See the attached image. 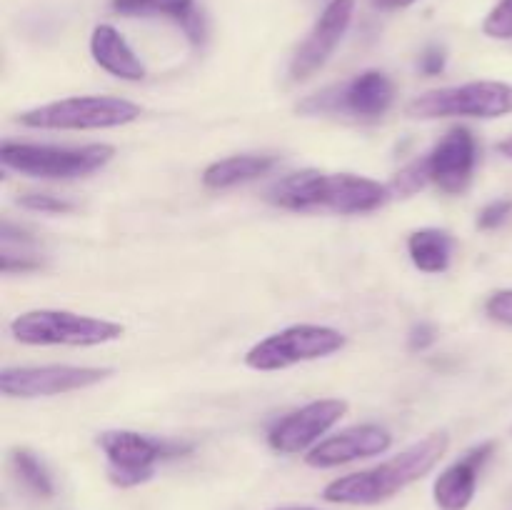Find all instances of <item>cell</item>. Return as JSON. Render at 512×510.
Masks as SVG:
<instances>
[{
	"label": "cell",
	"instance_id": "cell-10",
	"mask_svg": "<svg viewBox=\"0 0 512 510\" xmlns=\"http://www.w3.org/2000/svg\"><path fill=\"white\" fill-rule=\"evenodd\" d=\"M110 375H113L110 368H90V365H18V368H3L0 390L8 398H50V395L93 388Z\"/></svg>",
	"mask_w": 512,
	"mask_h": 510
},
{
	"label": "cell",
	"instance_id": "cell-23",
	"mask_svg": "<svg viewBox=\"0 0 512 510\" xmlns=\"http://www.w3.org/2000/svg\"><path fill=\"white\" fill-rule=\"evenodd\" d=\"M18 205L25 210H33V213H70L75 210V205L70 200L60 198L53 193H25L18 198Z\"/></svg>",
	"mask_w": 512,
	"mask_h": 510
},
{
	"label": "cell",
	"instance_id": "cell-26",
	"mask_svg": "<svg viewBox=\"0 0 512 510\" xmlns=\"http://www.w3.org/2000/svg\"><path fill=\"white\" fill-rule=\"evenodd\" d=\"M445 63H448V55H445L443 45H428L420 55V70L425 75H440L445 70Z\"/></svg>",
	"mask_w": 512,
	"mask_h": 510
},
{
	"label": "cell",
	"instance_id": "cell-27",
	"mask_svg": "<svg viewBox=\"0 0 512 510\" xmlns=\"http://www.w3.org/2000/svg\"><path fill=\"white\" fill-rule=\"evenodd\" d=\"M438 340V330L430 323H415L408 333V348L420 353V350H428L430 345Z\"/></svg>",
	"mask_w": 512,
	"mask_h": 510
},
{
	"label": "cell",
	"instance_id": "cell-15",
	"mask_svg": "<svg viewBox=\"0 0 512 510\" xmlns=\"http://www.w3.org/2000/svg\"><path fill=\"white\" fill-rule=\"evenodd\" d=\"M498 443L485 440L465 450L455 463H450L433 483V500L438 510H468L478 493V480L488 460L495 455Z\"/></svg>",
	"mask_w": 512,
	"mask_h": 510
},
{
	"label": "cell",
	"instance_id": "cell-14",
	"mask_svg": "<svg viewBox=\"0 0 512 510\" xmlns=\"http://www.w3.org/2000/svg\"><path fill=\"white\" fill-rule=\"evenodd\" d=\"M390 445H393V435L383 425H353V428H345L320 440L313 450L305 453V465L318 470L340 468V465L355 463V460L383 455L385 450H390Z\"/></svg>",
	"mask_w": 512,
	"mask_h": 510
},
{
	"label": "cell",
	"instance_id": "cell-28",
	"mask_svg": "<svg viewBox=\"0 0 512 510\" xmlns=\"http://www.w3.org/2000/svg\"><path fill=\"white\" fill-rule=\"evenodd\" d=\"M370 3L380 10H400V8H408V5L418 3V0H370Z\"/></svg>",
	"mask_w": 512,
	"mask_h": 510
},
{
	"label": "cell",
	"instance_id": "cell-2",
	"mask_svg": "<svg viewBox=\"0 0 512 510\" xmlns=\"http://www.w3.org/2000/svg\"><path fill=\"white\" fill-rule=\"evenodd\" d=\"M448 448L450 435L435 430L373 468L335 478L323 488V498L335 505H380L423 480L445 458Z\"/></svg>",
	"mask_w": 512,
	"mask_h": 510
},
{
	"label": "cell",
	"instance_id": "cell-5",
	"mask_svg": "<svg viewBox=\"0 0 512 510\" xmlns=\"http://www.w3.org/2000/svg\"><path fill=\"white\" fill-rule=\"evenodd\" d=\"M120 323L70 310L38 308L20 313L10 323V335L23 345H70V348H95L123 338Z\"/></svg>",
	"mask_w": 512,
	"mask_h": 510
},
{
	"label": "cell",
	"instance_id": "cell-12",
	"mask_svg": "<svg viewBox=\"0 0 512 510\" xmlns=\"http://www.w3.org/2000/svg\"><path fill=\"white\" fill-rule=\"evenodd\" d=\"M355 0H330L320 18L315 20L313 30L305 35L303 43L295 50L293 60H290V80H308L310 75L318 73L330 58H333L335 48L340 40L348 33L350 23H353Z\"/></svg>",
	"mask_w": 512,
	"mask_h": 510
},
{
	"label": "cell",
	"instance_id": "cell-21",
	"mask_svg": "<svg viewBox=\"0 0 512 510\" xmlns=\"http://www.w3.org/2000/svg\"><path fill=\"white\" fill-rule=\"evenodd\" d=\"M428 185V175H425L423 158L413 160V163L405 165L393 180H390V195H400V198H408V195H415L418 190H423Z\"/></svg>",
	"mask_w": 512,
	"mask_h": 510
},
{
	"label": "cell",
	"instance_id": "cell-11",
	"mask_svg": "<svg viewBox=\"0 0 512 510\" xmlns=\"http://www.w3.org/2000/svg\"><path fill=\"white\" fill-rule=\"evenodd\" d=\"M348 415V403L340 398H320L275 420L268 430V443L275 453L298 455L313 450L325 435Z\"/></svg>",
	"mask_w": 512,
	"mask_h": 510
},
{
	"label": "cell",
	"instance_id": "cell-17",
	"mask_svg": "<svg viewBox=\"0 0 512 510\" xmlns=\"http://www.w3.org/2000/svg\"><path fill=\"white\" fill-rule=\"evenodd\" d=\"M115 13L128 18H170L195 45L205 40V18L195 0H110Z\"/></svg>",
	"mask_w": 512,
	"mask_h": 510
},
{
	"label": "cell",
	"instance_id": "cell-16",
	"mask_svg": "<svg viewBox=\"0 0 512 510\" xmlns=\"http://www.w3.org/2000/svg\"><path fill=\"white\" fill-rule=\"evenodd\" d=\"M90 55H93L95 65L113 78L140 83L148 75L143 60L135 55L123 33L115 30L113 25H95L93 35H90Z\"/></svg>",
	"mask_w": 512,
	"mask_h": 510
},
{
	"label": "cell",
	"instance_id": "cell-25",
	"mask_svg": "<svg viewBox=\"0 0 512 510\" xmlns=\"http://www.w3.org/2000/svg\"><path fill=\"white\" fill-rule=\"evenodd\" d=\"M485 313H488V318L495 320V323L512 328V288L498 290V293L490 295V298L485 300Z\"/></svg>",
	"mask_w": 512,
	"mask_h": 510
},
{
	"label": "cell",
	"instance_id": "cell-18",
	"mask_svg": "<svg viewBox=\"0 0 512 510\" xmlns=\"http://www.w3.org/2000/svg\"><path fill=\"white\" fill-rule=\"evenodd\" d=\"M278 165L275 155H260V153H243V155H230V158H220L210 163L203 170V185L208 190H228L235 185L250 183Z\"/></svg>",
	"mask_w": 512,
	"mask_h": 510
},
{
	"label": "cell",
	"instance_id": "cell-6",
	"mask_svg": "<svg viewBox=\"0 0 512 510\" xmlns=\"http://www.w3.org/2000/svg\"><path fill=\"white\" fill-rule=\"evenodd\" d=\"M405 113L413 120L505 118L512 115V85L500 80H473V83L428 90L410 100Z\"/></svg>",
	"mask_w": 512,
	"mask_h": 510
},
{
	"label": "cell",
	"instance_id": "cell-1",
	"mask_svg": "<svg viewBox=\"0 0 512 510\" xmlns=\"http://www.w3.org/2000/svg\"><path fill=\"white\" fill-rule=\"evenodd\" d=\"M390 198L388 185L353 173H320L300 170L275 180L265 193V200L275 208L293 213L365 215L383 208Z\"/></svg>",
	"mask_w": 512,
	"mask_h": 510
},
{
	"label": "cell",
	"instance_id": "cell-29",
	"mask_svg": "<svg viewBox=\"0 0 512 510\" xmlns=\"http://www.w3.org/2000/svg\"><path fill=\"white\" fill-rule=\"evenodd\" d=\"M498 153L503 155V158H508V160H512V138H508V140H503V143H498Z\"/></svg>",
	"mask_w": 512,
	"mask_h": 510
},
{
	"label": "cell",
	"instance_id": "cell-9",
	"mask_svg": "<svg viewBox=\"0 0 512 510\" xmlns=\"http://www.w3.org/2000/svg\"><path fill=\"white\" fill-rule=\"evenodd\" d=\"M98 448L108 460V478L118 488H135L148 483L155 475V465L160 460L175 458L188 453L190 443H173V440L150 438L135 430H103L98 435Z\"/></svg>",
	"mask_w": 512,
	"mask_h": 510
},
{
	"label": "cell",
	"instance_id": "cell-8",
	"mask_svg": "<svg viewBox=\"0 0 512 510\" xmlns=\"http://www.w3.org/2000/svg\"><path fill=\"white\" fill-rule=\"evenodd\" d=\"M395 83L383 70H363L350 80L320 93L308 95L295 105L300 115H343L355 120H378L393 108Z\"/></svg>",
	"mask_w": 512,
	"mask_h": 510
},
{
	"label": "cell",
	"instance_id": "cell-3",
	"mask_svg": "<svg viewBox=\"0 0 512 510\" xmlns=\"http://www.w3.org/2000/svg\"><path fill=\"white\" fill-rule=\"evenodd\" d=\"M115 148L108 143L88 145H38L13 143L0 145V163L8 170L40 180H73L98 173L113 160Z\"/></svg>",
	"mask_w": 512,
	"mask_h": 510
},
{
	"label": "cell",
	"instance_id": "cell-22",
	"mask_svg": "<svg viewBox=\"0 0 512 510\" xmlns=\"http://www.w3.org/2000/svg\"><path fill=\"white\" fill-rule=\"evenodd\" d=\"M483 33L493 40H512V0H500L485 15Z\"/></svg>",
	"mask_w": 512,
	"mask_h": 510
},
{
	"label": "cell",
	"instance_id": "cell-24",
	"mask_svg": "<svg viewBox=\"0 0 512 510\" xmlns=\"http://www.w3.org/2000/svg\"><path fill=\"white\" fill-rule=\"evenodd\" d=\"M512 215V198H498L490 200L488 205H483L478 213V228L480 230H495L505 223Z\"/></svg>",
	"mask_w": 512,
	"mask_h": 510
},
{
	"label": "cell",
	"instance_id": "cell-7",
	"mask_svg": "<svg viewBox=\"0 0 512 510\" xmlns=\"http://www.w3.org/2000/svg\"><path fill=\"white\" fill-rule=\"evenodd\" d=\"M348 338L338 328L315 323H298L268 335L245 353V365L258 373H275L310 360L328 358L345 348Z\"/></svg>",
	"mask_w": 512,
	"mask_h": 510
},
{
	"label": "cell",
	"instance_id": "cell-4",
	"mask_svg": "<svg viewBox=\"0 0 512 510\" xmlns=\"http://www.w3.org/2000/svg\"><path fill=\"white\" fill-rule=\"evenodd\" d=\"M143 108L115 95H75L23 110L18 123L35 130H110L135 123Z\"/></svg>",
	"mask_w": 512,
	"mask_h": 510
},
{
	"label": "cell",
	"instance_id": "cell-13",
	"mask_svg": "<svg viewBox=\"0 0 512 510\" xmlns=\"http://www.w3.org/2000/svg\"><path fill=\"white\" fill-rule=\"evenodd\" d=\"M478 140L473 130L450 128L438 145L423 158L428 183L448 195L463 193L478 168Z\"/></svg>",
	"mask_w": 512,
	"mask_h": 510
},
{
	"label": "cell",
	"instance_id": "cell-30",
	"mask_svg": "<svg viewBox=\"0 0 512 510\" xmlns=\"http://www.w3.org/2000/svg\"><path fill=\"white\" fill-rule=\"evenodd\" d=\"M278 510H320V508H278Z\"/></svg>",
	"mask_w": 512,
	"mask_h": 510
},
{
	"label": "cell",
	"instance_id": "cell-19",
	"mask_svg": "<svg viewBox=\"0 0 512 510\" xmlns=\"http://www.w3.org/2000/svg\"><path fill=\"white\" fill-rule=\"evenodd\" d=\"M453 253L455 238L448 230L423 228L410 233L408 238V255L420 273H445L450 268V263H453Z\"/></svg>",
	"mask_w": 512,
	"mask_h": 510
},
{
	"label": "cell",
	"instance_id": "cell-20",
	"mask_svg": "<svg viewBox=\"0 0 512 510\" xmlns=\"http://www.w3.org/2000/svg\"><path fill=\"white\" fill-rule=\"evenodd\" d=\"M10 463H13L18 480L30 490V493L38 495V498H53V475H50V470L45 468V463L33 453V450L15 448L13 453H10Z\"/></svg>",
	"mask_w": 512,
	"mask_h": 510
}]
</instances>
